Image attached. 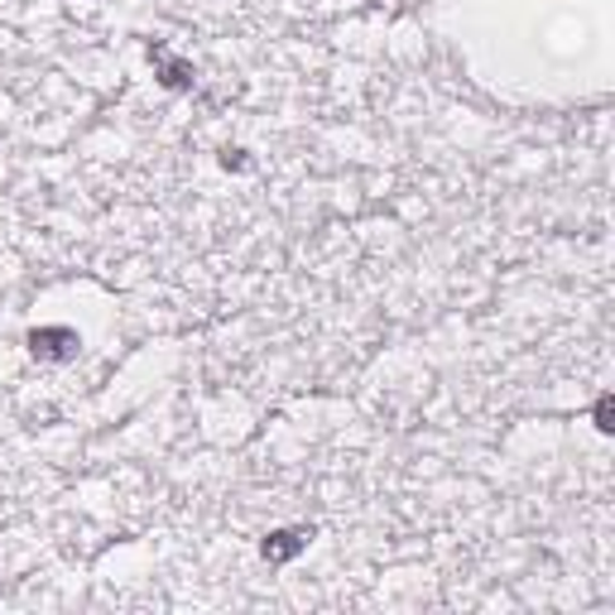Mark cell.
I'll return each mask as SVG.
<instances>
[{
    "label": "cell",
    "mask_w": 615,
    "mask_h": 615,
    "mask_svg": "<svg viewBox=\"0 0 615 615\" xmlns=\"http://www.w3.org/2000/svg\"><path fill=\"white\" fill-rule=\"evenodd\" d=\"M78 332L72 328H34L29 332V352L39 360H72L78 356Z\"/></svg>",
    "instance_id": "6da1fadb"
},
{
    "label": "cell",
    "mask_w": 615,
    "mask_h": 615,
    "mask_svg": "<svg viewBox=\"0 0 615 615\" xmlns=\"http://www.w3.org/2000/svg\"><path fill=\"white\" fill-rule=\"evenodd\" d=\"M308 539H312V529H274V534L264 539V558H270V563L298 558V553L308 548Z\"/></svg>",
    "instance_id": "7a4b0ae2"
},
{
    "label": "cell",
    "mask_w": 615,
    "mask_h": 615,
    "mask_svg": "<svg viewBox=\"0 0 615 615\" xmlns=\"http://www.w3.org/2000/svg\"><path fill=\"white\" fill-rule=\"evenodd\" d=\"M596 428H601V433L615 428V424H611V394H601V400H596Z\"/></svg>",
    "instance_id": "3957f363"
}]
</instances>
